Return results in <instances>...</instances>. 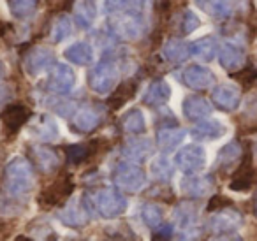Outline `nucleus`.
I'll return each instance as SVG.
<instances>
[{"label":"nucleus","mask_w":257,"mask_h":241,"mask_svg":"<svg viewBox=\"0 0 257 241\" xmlns=\"http://www.w3.org/2000/svg\"><path fill=\"white\" fill-rule=\"evenodd\" d=\"M32 167L22 157H16L6 167V178H4V188L9 195L20 197L25 195L32 188Z\"/></svg>","instance_id":"f257e3e1"},{"label":"nucleus","mask_w":257,"mask_h":241,"mask_svg":"<svg viewBox=\"0 0 257 241\" xmlns=\"http://www.w3.org/2000/svg\"><path fill=\"white\" fill-rule=\"evenodd\" d=\"M109 29L114 37L123 41H134L143 32V22H141L140 9L128 11L123 15L109 16Z\"/></svg>","instance_id":"f03ea898"},{"label":"nucleus","mask_w":257,"mask_h":241,"mask_svg":"<svg viewBox=\"0 0 257 241\" xmlns=\"http://www.w3.org/2000/svg\"><path fill=\"white\" fill-rule=\"evenodd\" d=\"M90 206L97 209V213L106 218H114V216L121 215L127 208V201L118 190H111V188H102L99 190L92 199H90Z\"/></svg>","instance_id":"7ed1b4c3"},{"label":"nucleus","mask_w":257,"mask_h":241,"mask_svg":"<svg viewBox=\"0 0 257 241\" xmlns=\"http://www.w3.org/2000/svg\"><path fill=\"white\" fill-rule=\"evenodd\" d=\"M118 79L116 64L109 58L100 60L88 74V85L95 93H107L114 88V83Z\"/></svg>","instance_id":"20e7f679"},{"label":"nucleus","mask_w":257,"mask_h":241,"mask_svg":"<svg viewBox=\"0 0 257 241\" xmlns=\"http://www.w3.org/2000/svg\"><path fill=\"white\" fill-rule=\"evenodd\" d=\"M113 180L116 183V187L123 188L128 192H138L145 187V173L140 166L133 162H123L114 169L113 173Z\"/></svg>","instance_id":"39448f33"},{"label":"nucleus","mask_w":257,"mask_h":241,"mask_svg":"<svg viewBox=\"0 0 257 241\" xmlns=\"http://www.w3.org/2000/svg\"><path fill=\"white\" fill-rule=\"evenodd\" d=\"M72 190H74V183H72L71 174H64V176H60L57 181H53L50 187L44 188V190L41 192L39 204L48 206V208L58 206L72 194Z\"/></svg>","instance_id":"423d86ee"},{"label":"nucleus","mask_w":257,"mask_h":241,"mask_svg":"<svg viewBox=\"0 0 257 241\" xmlns=\"http://www.w3.org/2000/svg\"><path fill=\"white\" fill-rule=\"evenodd\" d=\"M175 162L183 173L194 174L199 173L206 164V152L197 145H187L176 153Z\"/></svg>","instance_id":"0eeeda50"},{"label":"nucleus","mask_w":257,"mask_h":241,"mask_svg":"<svg viewBox=\"0 0 257 241\" xmlns=\"http://www.w3.org/2000/svg\"><path fill=\"white\" fill-rule=\"evenodd\" d=\"M76 83V74L69 65L65 64H55L51 67V72L48 76L46 86L50 92L57 93V95H65L72 90Z\"/></svg>","instance_id":"6e6552de"},{"label":"nucleus","mask_w":257,"mask_h":241,"mask_svg":"<svg viewBox=\"0 0 257 241\" xmlns=\"http://www.w3.org/2000/svg\"><path fill=\"white\" fill-rule=\"evenodd\" d=\"M55 65V53L46 46H36L27 53L25 69L29 74L37 76Z\"/></svg>","instance_id":"1a4fd4ad"},{"label":"nucleus","mask_w":257,"mask_h":241,"mask_svg":"<svg viewBox=\"0 0 257 241\" xmlns=\"http://www.w3.org/2000/svg\"><path fill=\"white\" fill-rule=\"evenodd\" d=\"M182 83L192 90H206L215 83V74L203 65H190L183 69Z\"/></svg>","instance_id":"9d476101"},{"label":"nucleus","mask_w":257,"mask_h":241,"mask_svg":"<svg viewBox=\"0 0 257 241\" xmlns=\"http://www.w3.org/2000/svg\"><path fill=\"white\" fill-rule=\"evenodd\" d=\"M29 118H30V109L27 106H23V104H11V106L6 107L2 111V114H0V120L4 124V129L9 138H13Z\"/></svg>","instance_id":"9b49d317"},{"label":"nucleus","mask_w":257,"mask_h":241,"mask_svg":"<svg viewBox=\"0 0 257 241\" xmlns=\"http://www.w3.org/2000/svg\"><path fill=\"white\" fill-rule=\"evenodd\" d=\"M253 176H255V167L252 162V152L246 150L241 155V164H239L238 171L234 173V178L231 181V190L243 192L248 190L253 183Z\"/></svg>","instance_id":"f8f14e48"},{"label":"nucleus","mask_w":257,"mask_h":241,"mask_svg":"<svg viewBox=\"0 0 257 241\" xmlns=\"http://www.w3.org/2000/svg\"><path fill=\"white\" fill-rule=\"evenodd\" d=\"M218 60L225 71H236L245 64V50L234 41H225L218 46Z\"/></svg>","instance_id":"ddd939ff"},{"label":"nucleus","mask_w":257,"mask_h":241,"mask_svg":"<svg viewBox=\"0 0 257 241\" xmlns=\"http://www.w3.org/2000/svg\"><path fill=\"white\" fill-rule=\"evenodd\" d=\"M211 100L222 111H234L239 106L241 93L234 85H218L211 92Z\"/></svg>","instance_id":"4468645a"},{"label":"nucleus","mask_w":257,"mask_h":241,"mask_svg":"<svg viewBox=\"0 0 257 241\" xmlns=\"http://www.w3.org/2000/svg\"><path fill=\"white\" fill-rule=\"evenodd\" d=\"M169 97H171V88H169L168 83L164 79H155L145 92L143 104H147L150 107H161L168 102Z\"/></svg>","instance_id":"2eb2a0df"},{"label":"nucleus","mask_w":257,"mask_h":241,"mask_svg":"<svg viewBox=\"0 0 257 241\" xmlns=\"http://www.w3.org/2000/svg\"><path fill=\"white\" fill-rule=\"evenodd\" d=\"M210 113H211V104L208 102L204 97L189 95L183 100V114H185L189 120H192V122L204 120L206 116H210Z\"/></svg>","instance_id":"dca6fc26"},{"label":"nucleus","mask_w":257,"mask_h":241,"mask_svg":"<svg viewBox=\"0 0 257 241\" xmlns=\"http://www.w3.org/2000/svg\"><path fill=\"white\" fill-rule=\"evenodd\" d=\"M65 58L76 65H88L93 60V48L86 41H76L71 46L65 48Z\"/></svg>","instance_id":"f3484780"},{"label":"nucleus","mask_w":257,"mask_h":241,"mask_svg":"<svg viewBox=\"0 0 257 241\" xmlns=\"http://www.w3.org/2000/svg\"><path fill=\"white\" fill-rule=\"evenodd\" d=\"M213 178L211 176H187L182 181V188L190 197H203L204 194L213 188Z\"/></svg>","instance_id":"a211bd4d"},{"label":"nucleus","mask_w":257,"mask_h":241,"mask_svg":"<svg viewBox=\"0 0 257 241\" xmlns=\"http://www.w3.org/2000/svg\"><path fill=\"white\" fill-rule=\"evenodd\" d=\"M190 55L203 62H211L218 55V43L210 36L201 37V39L190 43Z\"/></svg>","instance_id":"6ab92c4d"},{"label":"nucleus","mask_w":257,"mask_h":241,"mask_svg":"<svg viewBox=\"0 0 257 241\" xmlns=\"http://www.w3.org/2000/svg\"><path fill=\"white\" fill-rule=\"evenodd\" d=\"M100 122V113L95 107L88 106V107H81L78 113L72 118V127L78 132H90L99 125Z\"/></svg>","instance_id":"aec40b11"},{"label":"nucleus","mask_w":257,"mask_h":241,"mask_svg":"<svg viewBox=\"0 0 257 241\" xmlns=\"http://www.w3.org/2000/svg\"><path fill=\"white\" fill-rule=\"evenodd\" d=\"M225 125L218 120H199L192 129L196 139H218L225 134Z\"/></svg>","instance_id":"412c9836"},{"label":"nucleus","mask_w":257,"mask_h":241,"mask_svg":"<svg viewBox=\"0 0 257 241\" xmlns=\"http://www.w3.org/2000/svg\"><path fill=\"white\" fill-rule=\"evenodd\" d=\"M162 55L171 64H182L190 57V43L180 39H171L162 48Z\"/></svg>","instance_id":"4be33fe9"},{"label":"nucleus","mask_w":257,"mask_h":241,"mask_svg":"<svg viewBox=\"0 0 257 241\" xmlns=\"http://www.w3.org/2000/svg\"><path fill=\"white\" fill-rule=\"evenodd\" d=\"M196 6L211 18H227L232 11L231 0H194Z\"/></svg>","instance_id":"5701e85b"},{"label":"nucleus","mask_w":257,"mask_h":241,"mask_svg":"<svg viewBox=\"0 0 257 241\" xmlns=\"http://www.w3.org/2000/svg\"><path fill=\"white\" fill-rule=\"evenodd\" d=\"M185 138V131L178 127H164L157 132V145L161 150H173L180 146Z\"/></svg>","instance_id":"b1692460"},{"label":"nucleus","mask_w":257,"mask_h":241,"mask_svg":"<svg viewBox=\"0 0 257 241\" xmlns=\"http://www.w3.org/2000/svg\"><path fill=\"white\" fill-rule=\"evenodd\" d=\"M32 160L36 166H39L44 173L57 169L58 166V157L53 150L44 148V146H34L32 148Z\"/></svg>","instance_id":"393cba45"},{"label":"nucleus","mask_w":257,"mask_h":241,"mask_svg":"<svg viewBox=\"0 0 257 241\" xmlns=\"http://www.w3.org/2000/svg\"><path fill=\"white\" fill-rule=\"evenodd\" d=\"M97 18V8L93 4V0H83L76 6L74 11V22L78 23L81 29H90L92 23Z\"/></svg>","instance_id":"a878e982"},{"label":"nucleus","mask_w":257,"mask_h":241,"mask_svg":"<svg viewBox=\"0 0 257 241\" xmlns=\"http://www.w3.org/2000/svg\"><path fill=\"white\" fill-rule=\"evenodd\" d=\"M136 90H138L136 81H123L121 85H118V88L114 90V93L109 99V107L111 109H120L121 106H125L128 100L133 99Z\"/></svg>","instance_id":"bb28decb"},{"label":"nucleus","mask_w":257,"mask_h":241,"mask_svg":"<svg viewBox=\"0 0 257 241\" xmlns=\"http://www.w3.org/2000/svg\"><path fill=\"white\" fill-rule=\"evenodd\" d=\"M99 141H92L88 145H72L65 146V155H67V162L71 164H81L86 162L90 157L95 153V145Z\"/></svg>","instance_id":"cd10ccee"},{"label":"nucleus","mask_w":257,"mask_h":241,"mask_svg":"<svg viewBox=\"0 0 257 241\" xmlns=\"http://www.w3.org/2000/svg\"><path fill=\"white\" fill-rule=\"evenodd\" d=\"M72 30H74V23L69 16L60 15L55 22L53 29H51V39L55 43H62V41L69 39L72 36Z\"/></svg>","instance_id":"c85d7f7f"},{"label":"nucleus","mask_w":257,"mask_h":241,"mask_svg":"<svg viewBox=\"0 0 257 241\" xmlns=\"http://www.w3.org/2000/svg\"><path fill=\"white\" fill-rule=\"evenodd\" d=\"M152 152V143L148 139H133L128 141L127 146H125V155L131 160H141Z\"/></svg>","instance_id":"c756f323"},{"label":"nucleus","mask_w":257,"mask_h":241,"mask_svg":"<svg viewBox=\"0 0 257 241\" xmlns=\"http://www.w3.org/2000/svg\"><path fill=\"white\" fill-rule=\"evenodd\" d=\"M241 155H243V152L238 143H229V145H225L224 148L220 150V153H218V157H217L218 167L225 169V167L232 166L236 160L241 159Z\"/></svg>","instance_id":"7c9ffc66"},{"label":"nucleus","mask_w":257,"mask_h":241,"mask_svg":"<svg viewBox=\"0 0 257 241\" xmlns=\"http://www.w3.org/2000/svg\"><path fill=\"white\" fill-rule=\"evenodd\" d=\"M104 11L109 16L138 11V0H104Z\"/></svg>","instance_id":"2f4dec72"},{"label":"nucleus","mask_w":257,"mask_h":241,"mask_svg":"<svg viewBox=\"0 0 257 241\" xmlns=\"http://www.w3.org/2000/svg\"><path fill=\"white\" fill-rule=\"evenodd\" d=\"M123 129L131 134H141L145 132V116L140 109L128 111L123 116Z\"/></svg>","instance_id":"473e14b6"},{"label":"nucleus","mask_w":257,"mask_h":241,"mask_svg":"<svg viewBox=\"0 0 257 241\" xmlns=\"http://www.w3.org/2000/svg\"><path fill=\"white\" fill-rule=\"evenodd\" d=\"M9 9L16 18H27L37 9V2L39 0H8Z\"/></svg>","instance_id":"72a5a7b5"},{"label":"nucleus","mask_w":257,"mask_h":241,"mask_svg":"<svg viewBox=\"0 0 257 241\" xmlns=\"http://www.w3.org/2000/svg\"><path fill=\"white\" fill-rule=\"evenodd\" d=\"M178 25H180L178 27L180 34H183V36H189V34L196 32V30L201 27V18L194 11L185 9V11H183V15H182V18H180Z\"/></svg>","instance_id":"f704fd0d"},{"label":"nucleus","mask_w":257,"mask_h":241,"mask_svg":"<svg viewBox=\"0 0 257 241\" xmlns=\"http://www.w3.org/2000/svg\"><path fill=\"white\" fill-rule=\"evenodd\" d=\"M239 225V216L236 213H229L227 216L225 215H218L215 218V222H211V227L218 232H227L231 229H236Z\"/></svg>","instance_id":"c9c22d12"},{"label":"nucleus","mask_w":257,"mask_h":241,"mask_svg":"<svg viewBox=\"0 0 257 241\" xmlns=\"http://www.w3.org/2000/svg\"><path fill=\"white\" fill-rule=\"evenodd\" d=\"M36 132H37V136H39L41 139L51 141V139L57 138L58 129H57V125H55L53 120H50V118H44L43 116V118H41V122H39V125H37Z\"/></svg>","instance_id":"e433bc0d"},{"label":"nucleus","mask_w":257,"mask_h":241,"mask_svg":"<svg viewBox=\"0 0 257 241\" xmlns=\"http://www.w3.org/2000/svg\"><path fill=\"white\" fill-rule=\"evenodd\" d=\"M152 173H154L155 178H159V180H168L173 174L171 162H169L168 159H164V157H161V159H157L152 164Z\"/></svg>","instance_id":"4c0bfd02"},{"label":"nucleus","mask_w":257,"mask_h":241,"mask_svg":"<svg viewBox=\"0 0 257 241\" xmlns=\"http://www.w3.org/2000/svg\"><path fill=\"white\" fill-rule=\"evenodd\" d=\"M141 215H143L145 222H147L148 225H152V227L161 225L162 211H161V208H159L157 204H147L143 208V211H141Z\"/></svg>","instance_id":"58836bf2"},{"label":"nucleus","mask_w":257,"mask_h":241,"mask_svg":"<svg viewBox=\"0 0 257 241\" xmlns=\"http://www.w3.org/2000/svg\"><path fill=\"white\" fill-rule=\"evenodd\" d=\"M234 78L238 79L245 88H248V86H252L253 83L257 81V69L252 67V65H246V67H241V71H239L238 74H234Z\"/></svg>","instance_id":"ea45409f"},{"label":"nucleus","mask_w":257,"mask_h":241,"mask_svg":"<svg viewBox=\"0 0 257 241\" xmlns=\"http://www.w3.org/2000/svg\"><path fill=\"white\" fill-rule=\"evenodd\" d=\"M229 206H231V199L224 197V195H213L210 199V204H208V211H220Z\"/></svg>","instance_id":"a19ab883"},{"label":"nucleus","mask_w":257,"mask_h":241,"mask_svg":"<svg viewBox=\"0 0 257 241\" xmlns=\"http://www.w3.org/2000/svg\"><path fill=\"white\" fill-rule=\"evenodd\" d=\"M50 2V6H53L55 9H67L71 8L72 0H48Z\"/></svg>","instance_id":"79ce46f5"},{"label":"nucleus","mask_w":257,"mask_h":241,"mask_svg":"<svg viewBox=\"0 0 257 241\" xmlns=\"http://www.w3.org/2000/svg\"><path fill=\"white\" fill-rule=\"evenodd\" d=\"M213 241H241V239H236V237H231V236H222V237H217V239H213Z\"/></svg>","instance_id":"37998d69"},{"label":"nucleus","mask_w":257,"mask_h":241,"mask_svg":"<svg viewBox=\"0 0 257 241\" xmlns=\"http://www.w3.org/2000/svg\"><path fill=\"white\" fill-rule=\"evenodd\" d=\"M2 78H4V64L0 62V81H2Z\"/></svg>","instance_id":"c03bdc74"},{"label":"nucleus","mask_w":257,"mask_h":241,"mask_svg":"<svg viewBox=\"0 0 257 241\" xmlns=\"http://www.w3.org/2000/svg\"><path fill=\"white\" fill-rule=\"evenodd\" d=\"M16 241H32V239H30V237H25V236H18Z\"/></svg>","instance_id":"a18cd8bd"},{"label":"nucleus","mask_w":257,"mask_h":241,"mask_svg":"<svg viewBox=\"0 0 257 241\" xmlns=\"http://www.w3.org/2000/svg\"><path fill=\"white\" fill-rule=\"evenodd\" d=\"M255 204H257V199H255Z\"/></svg>","instance_id":"49530a36"}]
</instances>
